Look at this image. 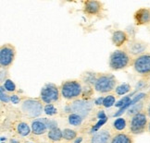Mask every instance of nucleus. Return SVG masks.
<instances>
[{"label": "nucleus", "mask_w": 150, "mask_h": 143, "mask_svg": "<svg viewBox=\"0 0 150 143\" xmlns=\"http://www.w3.org/2000/svg\"><path fill=\"white\" fill-rule=\"evenodd\" d=\"M32 133L35 136H41L48 132V128L47 124L44 122L43 118L34 119L31 124Z\"/></svg>", "instance_id": "nucleus-15"}, {"label": "nucleus", "mask_w": 150, "mask_h": 143, "mask_svg": "<svg viewBox=\"0 0 150 143\" xmlns=\"http://www.w3.org/2000/svg\"><path fill=\"white\" fill-rule=\"evenodd\" d=\"M42 102L39 99H25L21 104V111L28 118H36L44 111Z\"/></svg>", "instance_id": "nucleus-5"}, {"label": "nucleus", "mask_w": 150, "mask_h": 143, "mask_svg": "<svg viewBox=\"0 0 150 143\" xmlns=\"http://www.w3.org/2000/svg\"><path fill=\"white\" fill-rule=\"evenodd\" d=\"M1 143H5V142H1Z\"/></svg>", "instance_id": "nucleus-40"}, {"label": "nucleus", "mask_w": 150, "mask_h": 143, "mask_svg": "<svg viewBox=\"0 0 150 143\" xmlns=\"http://www.w3.org/2000/svg\"><path fill=\"white\" fill-rule=\"evenodd\" d=\"M63 139L66 141H71L77 139V132L71 128H64L62 130Z\"/></svg>", "instance_id": "nucleus-22"}, {"label": "nucleus", "mask_w": 150, "mask_h": 143, "mask_svg": "<svg viewBox=\"0 0 150 143\" xmlns=\"http://www.w3.org/2000/svg\"><path fill=\"white\" fill-rule=\"evenodd\" d=\"M68 121H69V124L73 125V127H79V125H82L83 121V117L78 114L71 113L68 116Z\"/></svg>", "instance_id": "nucleus-20"}, {"label": "nucleus", "mask_w": 150, "mask_h": 143, "mask_svg": "<svg viewBox=\"0 0 150 143\" xmlns=\"http://www.w3.org/2000/svg\"><path fill=\"white\" fill-rule=\"evenodd\" d=\"M143 108H144V102H138V104H134V106H132L128 110V112H127V116H131V117H132V116H134V114L142 112Z\"/></svg>", "instance_id": "nucleus-25"}, {"label": "nucleus", "mask_w": 150, "mask_h": 143, "mask_svg": "<svg viewBox=\"0 0 150 143\" xmlns=\"http://www.w3.org/2000/svg\"><path fill=\"white\" fill-rule=\"evenodd\" d=\"M10 102H12V104H20L21 99H20V97L18 95L13 94V95L10 96Z\"/></svg>", "instance_id": "nucleus-33"}, {"label": "nucleus", "mask_w": 150, "mask_h": 143, "mask_svg": "<svg viewBox=\"0 0 150 143\" xmlns=\"http://www.w3.org/2000/svg\"><path fill=\"white\" fill-rule=\"evenodd\" d=\"M135 93V91H134L132 93H131L130 95H127V96H124L123 98H122L120 101H118L116 104H115V106H116L117 108H119V109H120L122 107H123L124 105H126L128 102L132 100V96L134 95Z\"/></svg>", "instance_id": "nucleus-27"}, {"label": "nucleus", "mask_w": 150, "mask_h": 143, "mask_svg": "<svg viewBox=\"0 0 150 143\" xmlns=\"http://www.w3.org/2000/svg\"><path fill=\"white\" fill-rule=\"evenodd\" d=\"M132 90V87L129 83H122L119 85L118 87H116L115 89V93H116L117 95H125L126 93H128L129 91Z\"/></svg>", "instance_id": "nucleus-24"}, {"label": "nucleus", "mask_w": 150, "mask_h": 143, "mask_svg": "<svg viewBox=\"0 0 150 143\" xmlns=\"http://www.w3.org/2000/svg\"><path fill=\"white\" fill-rule=\"evenodd\" d=\"M60 95L63 99L71 101L79 98L83 93V86L78 79L63 81L60 85Z\"/></svg>", "instance_id": "nucleus-2"}, {"label": "nucleus", "mask_w": 150, "mask_h": 143, "mask_svg": "<svg viewBox=\"0 0 150 143\" xmlns=\"http://www.w3.org/2000/svg\"><path fill=\"white\" fill-rule=\"evenodd\" d=\"M134 20L136 26H147L150 24V8H140L134 14Z\"/></svg>", "instance_id": "nucleus-11"}, {"label": "nucleus", "mask_w": 150, "mask_h": 143, "mask_svg": "<svg viewBox=\"0 0 150 143\" xmlns=\"http://www.w3.org/2000/svg\"><path fill=\"white\" fill-rule=\"evenodd\" d=\"M92 110V104L88 100H77L74 101L71 105V112L78 114L83 118L88 116Z\"/></svg>", "instance_id": "nucleus-10"}, {"label": "nucleus", "mask_w": 150, "mask_h": 143, "mask_svg": "<svg viewBox=\"0 0 150 143\" xmlns=\"http://www.w3.org/2000/svg\"><path fill=\"white\" fill-rule=\"evenodd\" d=\"M16 56V49L14 45L4 43L0 48V66L2 69H8L12 66Z\"/></svg>", "instance_id": "nucleus-8"}, {"label": "nucleus", "mask_w": 150, "mask_h": 143, "mask_svg": "<svg viewBox=\"0 0 150 143\" xmlns=\"http://www.w3.org/2000/svg\"><path fill=\"white\" fill-rule=\"evenodd\" d=\"M118 81L114 75L108 73L99 74L96 78L94 85V89L99 93H108L115 90Z\"/></svg>", "instance_id": "nucleus-4"}, {"label": "nucleus", "mask_w": 150, "mask_h": 143, "mask_svg": "<svg viewBox=\"0 0 150 143\" xmlns=\"http://www.w3.org/2000/svg\"><path fill=\"white\" fill-rule=\"evenodd\" d=\"M111 132L109 129H101L94 133L90 139V143H110L111 140Z\"/></svg>", "instance_id": "nucleus-13"}, {"label": "nucleus", "mask_w": 150, "mask_h": 143, "mask_svg": "<svg viewBox=\"0 0 150 143\" xmlns=\"http://www.w3.org/2000/svg\"><path fill=\"white\" fill-rule=\"evenodd\" d=\"M146 114H147V116H148V117H150V104H149V105H148V106H147V108H146Z\"/></svg>", "instance_id": "nucleus-36"}, {"label": "nucleus", "mask_w": 150, "mask_h": 143, "mask_svg": "<svg viewBox=\"0 0 150 143\" xmlns=\"http://www.w3.org/2000/svg\"><path fill=\"white\" fill-rule=\"evenodd\" d=\"M92 94H93V89H92L89 85H86L84 88L83 87V93H82V96L84 98V100H85V99L87 100L88 97L92 96Z\"/></svg>", "instance_id": "nucleus-31"}, {"label": "nucleus", "mask_w": 150, "mask_h": 143, "mask_svg": "<svg viewBox=\"0 0 150 143\" xmlns=\"http://www.w3.org/2000/svg\"><path fill=\"white\" fill-rule=\"evenodd\" d=\"M110 143H134V139L132 134L120 132L112 136Z\"/></svg>", "instance_id": "nucleus-17"}, {"label": "nucleus", "mask_w": 150, "mask_h": 143, "mask_svg": "<svg viewBox=\"0 0 150 143\" xmlns=\"http://www.w3.org/2000/svg\"><path fill=\"white\" fill-rule=\"evenodd\" d=\"M107 121H108V118L98 120V122H97L95 125H93V127H92V128H91V133H93V132L96 133V132H97V131L100 129V128L102 127V125L106 124Z\"/></svg>", "instance_id": "nucleus-30"}, {"label": "nucleus", "mask_w": 150, "mask_h": 143, "mask_svg": "<svg viewBox=\"0 0 150 143\" xmlns=\"http://www.w3.org/2000/svg\"><path fill=\"white\" fill-rule=\"evenodd\" d=\"M147 130H148V132L150 133V121H149V124H148V129Z\"/></svg>", "instance_id": "nucleus-38"}, {"label": "nucleus", "mask_w": 150, "mask_h": 143, "mask_svg": "<svg viewBox=\"0 0 150 143\" xmlns=\"http://www.w3.org/2000/svg\"><path fill=\"white\" fill-rule=\"evenodd\" d=\"M60 90L57 88V86L54 83H47L45 84L41 90L40 93V100L44 104H51L53 102H57L59 100L60 97Z\"/></svg>", "instance_id": "nucleus-7"}, {"label": "nucleus", "mask_w": 150, "mask_h": 143, "mask_svg": "<svg viewBox=\"0 0 150 143\" xmlns=\"http://www.w3.org/2000/svg\"><path fill=\"white\" fill-rule=\"evenodd\" d=\"M103 4L97 0H86L83 2V11L89 16H97L102 13Z\"/></svg>", "instance_id": "nucleus-12"}, {"label": "nucleus", "mask_w": 150, "mask_h": 143, "mask_svg": "<svg viewBox=\"0 0 150 143\" xmlns=\"http://www.w3.org/2000/svg\"><path fill=\"white\" fill-rule=\"evenodd\" d=\"M146 112H140L130 118L128 124L129 131L132 135H141L148 129V118Z\"/></svg>", "instance_id": "nucleus-3"}, {"label": "nucleus", "mask_w": 150, "mask_h": 143, "mask_svg": "<svg viewBox=\"0 0 150 143\" xmlns=\"http://www.w3.org/2000/svg\"><path fill=\"white\" fill-rule=\"evenodd\" d=\"M4 90H5V88L3 87V85L1 86V102H10V96H8V95H7L5 93H4Z\"/></svg>", "instance_id": "nucleus-32"}, {"label": "nucleus", "mask_w": 150, "mask_h": 143, "mask_svg": "<svg viewBox=\"0 0 150 143\" xmlns=\"http://www.w3.org/2000/svg\"><path fill=\"white\" fill-rule=\"evenodd\" d=\"M132 67L137 75L144 79H150V53H145L134 58Z\"/></svg>", "instance_id": "nucleus-6"}, {"label": "nucleus", "mask_w": 150, "mask_h": 143, "mask_svg": "<svg viewBox=\"0 0 150 143\" xmlns=\"http://www.w3.org/2000/svg\"><path fill=\"white\" fill-rule=\"evenodd\" d=\"M129 41V35L125 31L117 30L113 32L111 35V42L116 47H122Z\"/></svg>", "instance_id": "nucleus-14"}, {"label": "nucleus", "mask_w": 150, "mask_h": 143, "mask_svg": "<svg viewBox=\"0 0 150 143\" xmlns=\"http://www.w3.org/2000/svg\"><path fill=\"white\" fill-rule=\"evenodd\" d=\"M98 75H96V73L93 72H86L83 74V81L87 85H95V82L96 81V78Z\"/></svg>", "instance_id": "nucleus-23"}, {"label": "nucleus", "mask_w": 150, "mask_h": 143, "mask_svg": "<svg viewBox=\"0 0 150 143\" xmlns=\"http://www.w3.org/2000/svg\"><path fill=\"white\" fill-rule=\"evenodd\" d=\"M28 143H33V142H28Z\"/></svg>", "instance_id": "nucleus-39"}, {"label": "nucleus", "mask_w": 150, "mask_h": 143, "mask_svg": "<svg viewBox=\"0 0 150 143\" xmlns=\"http://www.w3.org/2000/svg\"><path fill=\"white\" fill-rule=\"evenodd\" d=\"M47 138L52 142H60L63 139V132L59 128H55L48 130Z\"/></svg>", "instance_id": "nucleus-19"}, {"label": "nucleus", "mask_w": 150, "mask_h": 143, "mask_svg": "<svg viewBox=\"0 0 150 143\" xmlns=\"http://www.w3.org/2000/svg\"><path fill=\"white\" fill-rule=\"evenodd\" d=\"M44 112L45 113V114H47L49 116H53L55 114H57V109L55 107V105L53 104H45L44 107Z\"/></svg>", "instance_id": "nucleus-29"}, {"label": "nucleus", "mask_w": 150, "mask_h": 143, "mask_svg": "<svg viewBox=\"0 0 150 143\" xmlns=\"http://www.w3.org/2000/svg\"><path fill=\"white\" fill-rule=\"evenodd\" d=\"M15 130H16L17 134L21 137H23V138L28 137L32 133L31 127L25 122H18L17 123L16 127H15Z\"/></svg>", "instance_id": "nucleus-18"}, {"label": "nucleus", "mask_w": 150, "mask_h": 143, "mask_svg": "<svg viewBox=\"0 0 150 143\" xmlns=\"http://www.w3.org/2000/svg\"><path fill=\"white\" fill-rule=\"evenodd\" d=\"M10 143H21V142L18 139H11L10 140Z\"/></svg>", "instance_id": "nucleus-37"}, {"label": "nucleus", "mask_w": 150, "mask_h": 143, "mask_svg": "<svg viewBox=\"0 0 150 143\" xmlns=\"http://www.w3.org/2000/svg\"><path fill=\"white\" fill-rule=\"evenodd\" d=\"M148 48V43L142 41V40H132V41L128 42V44L125 46V51L132 56H139L145 52Z\"/></svg>", "instance_id": "nucleus-9"}, {"label": "nucleus", "mask_w": 150, "mask_h": 143, "mask_svg": "<svg viewBox=\"0 0 150 143\" xmlns=\"http://www.w3.org/2000/svg\"><path fill=\"white\" fill-rule=\"evenodd\" d=\"M113 128L115 130H117V131H122L124 130L126 128H127V121H126V119L123 118V117H118L117 119H115L114 120V122H113Z\"/></svg>", "instance_id": "nucleus-21"}, {"label": "nucleus", "mask_w": 150, "mask_h": 143, "mask_svg": "<svg viewBox=\"0 0 150 143\" xmlns=\"http://www.w3.org/2000/svg\"><path fill=\"white\" fill-rule=\"evenodd\" d=\"M3 87L5 88L6 90L9 91V93H13V91L16 90V85L12 81V79H5V81L3 83Z\"/></svg>", "instance_id": "nucleus-28"}, {"label": "nucleus", "mask_w": 150, "mask_h": 143, "mask_svg": "<svg viewBox=\"0 0 150 143\" xmlns=\"http://www.w3.org/2000/svg\"><path fill=\"white\" fill-rule=\"evenodd\" d=\"M104 98H105V97H103V96H100V97H98V98H96L95 100V104L96 105H103Z\"/></svg>", "instance_id": "nucleus-35"}, {"label": "nucleus", "mask_w": 150, "mask_h": 143, "mask_svg": "<svg viewBox=\"0 0 150 143\" xmlns=\"http://www.w3.org/2000/svg\"><path fill=\"white\" fill-rule=\"evenodd\" d=\"M147 94L146 93H139V94H137V95H135L134 98H132L128 104H127L126 105H124L123 107H122L120 109H119V111L118 112H116L114 114V117H116V116H122V114L127 110L128 111L130 108L132 107V106H134V104H138V102H140L146 96Z\"/></svg>", "instance_id": "nucleus-16"}, {"label": "nucleus", "mask_w": 150, "mask_h": 143, "mask_svg": "<svg viewBox=\"0 0 150 143\" xmlns=\"http://www.w3.org/2000/svg\"><path fill=\"white\" fill-rule=\"evenodd\" d=\"M115 102H116V97L112 94H108L104 98L103 101V106L106 108H110L113 105H115Z\"/></svg>", "instance_id": "nucleus-26"}, {"label": "nucleus", "mask_w": 150, "mask_h": 143, "mask_svg": "<svg viewBox=\"0 0 150 143\" xmlns=\"http://www.w3.org/2000/svg\"><path fill=\"white\" fill-rule=\"evenodd\" d=\"M96 117H97V119H98V120L108 118L107 114H106V113H105V111H104V110H99L98 113L96 114Z\"/></svg>", "instance_id": "nucleus-34"}, {"label": "nucleus", "mask_w": 150, "mask_h": 143, "mask_svg": "<svg viewBox=\"0 0 150 143\" xmlns=\"http://www.w3.org/2000/svg\"><path fill=\"white\" fill-rule=\"evenodd\" d=\"M134 58L124 49L115 50L109 55L108 65L111 70L119 71L132 66Z\"/></svg>", "instance_id": "nucleus-1"}]
</instances>
